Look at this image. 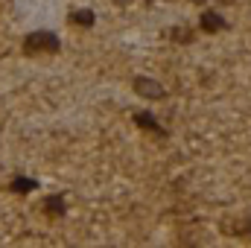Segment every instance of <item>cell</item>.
Returning <instances> with one entry per match:
<instances>
[{
	"instance_id": "cell-1",
	"label": "cell",
	"mask_w": 251,
	"mask_h": 248,
	"mask_svg": "<svg viewBox=\"0 0 251 248\" xmlns=\"http://www.w3.org/2000/svg\"><path fill=\"white\" fill-rule=\"evenodd\" d=\"M59 50V35L56 32H47V29H38V32H29L24 38V53L35 56V53H56Z\"/></svg>"
},
{
	"instance_id": "cell-2",
	"label": "cell",
	"mask_w": 251,
	"mask_h": 248,
	"mask_svg": "<svg viewBox=\"0 0 251 248\" xmlns=\"http://www.w3.org/2000/svg\"><path fill=\"white\" fill-rule=\"evenodd\" d=\"M134 94H140V97H146V99H161L164 97V88L155 82V79H146V76H134Z\"/></svg>"
},
{
	"instance_id": "cell-3",
	"label": "cell",
	"mask_w": 251,
	"mask_h": 248,
	"mask_svg": "<svg viewBox=\"0 0 251 248\" xmlns=\"http://www.w3.org/2000/svg\"><path fill=\"white\" fill-rule=\"evenodd\" d=\"M131 120H134V125H140L143 131H152V134H158V137H167V134H170V131H167L164 125L158 123V120H155V117H152L149 111H137V114H134Z\"/></svg>"
},
{
	"instance_id": "cell-4",
	"label": "cell",
	"mask_w": 251,
	"mask_h": 248,
	"mask_svg": "<svg viewBox=\"0 0 251 248\" xmlns=\"http://www.w3.org/2000/svg\"><path fill=\"white\" fill-rule=\"evenodd\" d=\"M199 26H201V32H219V29H225L228 24H225V18H222L216 9H207V12H201Z\"/></svg>"
},
{
	"instance_id": "cell-5",
	"label": "cell",
	"mask_w": 251,
	"mask_h": 248,
	"mask_svg": "<svg viewBox=\"0 0 251 248\" xmlns=\"http://www.w3.org/2000/svg\"><path fill=\"white\" fill-rule=\"evenodd\" d=\"M64 210H67V204H64V196L62 193H53V196H47L44 198V213L47 216H64Z\"/></svg>"
},
{
	"instance_id": "cell-6",
	"label": "cell",
	"mask_w": 251,
	"mask_h": 248,
	"mask_svg": "<svg viewBox=\"0 0 251 248\" xmlns=\"http://www.w3.org/2000/svg\"><path fill=\"white\" fill-rule=\"evenodd\" d=\"M67 21H70V24H76V26H85V29H88V26H94V24H97V15H94L91 9H73V12L67 15Z\"/></svg>"
},
{
	"instance_id": "cell-7",
	"label": "cell",
	"mask_w": 251,
	"mask_h": 248,
	"mask_svg": "<svg viewBox=\"0 0 251 248\" xmlns=\"http://www.w3.org/2000/svg\"><path fill=\"white\" fill-rule=\"evenodd\" d=\"M35 187H38V181H35V178L15 175V178H12V184H9V190H12V193H18V196H26V193H32Z\"/></svg>"
},
{
	"instance_id": "cell-8",
	"label": "cell",
	"mask_w": 251,
	"mask_h": 248,
	"mask_svg": "<svg viewBox=\"0 0 251 248\" xmlns=\"http://www.w3.org/2000/svg\"><path fill=\"white\" fill-rule=\"evenodd\" d=\"M167 38H173L178 44H190L193 41V29H187V26H173V29H167Z\"/></svg>"
},
{
	"instance_id": "cell-9",
	"label": "cell",
	"mask_w": 251,
	"mask_h": 248,
	"mask_svg": "<svg viewBox=\"0 0 251 248\" xmlns=\"http://www.w3.org/2000/svg\"><path fill=\"white\" fill-rule=\"evenodd\" d=\"M117 3H120V6H123V3H128V0H117Z\"/></svg>"
},
{
	"instance_id": "cell-10",
	"label": "cell",
	"mask_w": 251,
	"mask_h": 248,
	"mask_svg": "<svg viewBox=\"0 0 251 248\" xmlns=\"http://www.w3.org/2000/svg\"><path fill=\"white\" fill-rule=\"evenodd\" d=\"M190 3H201V0H190Z\"/></svg>"
},
{
	"instance_id": "cell-11",
	"label": "cell",
	"mask_w": 251,
	"mask_h": 248,
	"mask_svg": "<svg viewBox=\"0 0 251 248\" xmlns=\"http://www.w3.org/2000/svg\"><path fill=\"white\" fill-rule=\"evenodd\" d=\"M222 3H231V0H222Z\"/></svg>"
}]
</instances>
